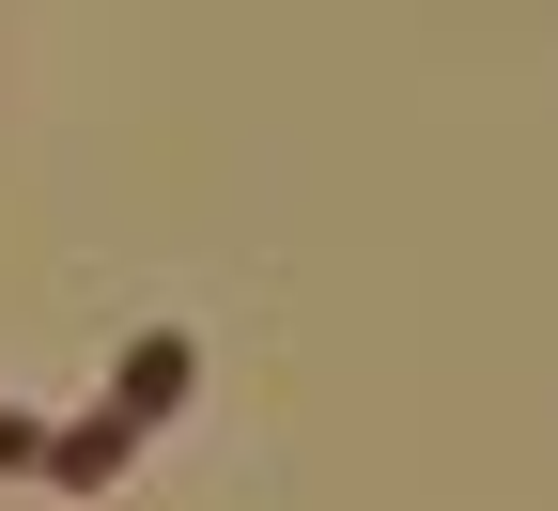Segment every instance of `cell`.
Wrapping results in <instances>:
<instances>
[{"mask_svg": "<svg viewBox=\"0 0 558 511\" xmlns=\"http://www.w3.org/2000/svg\"><path fill=\"white\" fill-rule=\"evenodd\" d=\"M124 450H140V418H124V403H109V418H78V434H62V450H47V465H62V480H109V465H124Z\"/></svg>", "mask_w": 558, "mask_h": 511, "instance_id": "cell-1", "label": "cell"}, {"mask_svg": "<svg viewBox=\"0 0 558 511\" xmlns=\"http://www.w3.org/2000/svg\"><path fill=\"white\" fill-rule=\"evenodd\" d=\"M32 450H47V434H32V418H0V465H32Z\"/></svg>", "mask_w": 558, "mask_h": 511, "instance_id": "cell-2", "label": "cell"}]
</instances>
